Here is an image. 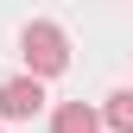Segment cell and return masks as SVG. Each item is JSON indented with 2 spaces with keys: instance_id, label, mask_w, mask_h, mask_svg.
I'll use <instances>...</instances> for the list:
<instances>
[{
  "instance_id": "obj_2",
  "label": "cell",
  "mask_w": 133,
  "mask_h": 133,
  "mask_svg": "<svg viewBox=\"0 0 133 133\" xmlns=\"http://www.w3.org/2000/svg\"><path fill=\"white\" fill-rule=\"evenodd\" d=\"M44 108V82L38 76H6L0 82V121H32Z\"/></svg>"
},
{
  "instance_id": "obj_1",
  "label": "cell",
  "mask_w": 133,
  "mask_h": 133,
  "mask_svg": "<svg viewBox=\"0 0 133 133\" xmlns=\"http://www.w3.org/2000/svg\"><path fill=\"white\" fill-rule=\"evenodd\" d=\"M19 51H25V70L38 76V82L70 70V38H63V25H51V19H32L19 32Z\"/></svg>"
},
{
  "instance_id": "obj_5",
  "label": "cell",
  "mask_w": 133,
  "mask_h": 133,
  "mask_svg": "<svg viewBox=\"0 0 133 133\" xmlns=\"http://www.w3.org/2000/svg\"><path fill=\"white\" fill-rule=\"evenodd\" d=\"M0 133H6V127H0Z\"/></svg>"
},
{
  "instance_id": "obj_3",
  "label": "cell",
  "mask_w": 133,
  "mask_h": 133,
  "mask_svg": "<svg viewBox=\"0 0 133 133\" xmlns=\"http://www.w3.org/2000/svg\"><path fill=\"white\" fill-rule=\"evenodd\" d=\"M51 133H102V114L82 108V102H63V108L51 114Z\"/></svg>"
},
{
  "instance_id": "obj_4",
  "label": "cell",
  "mask_w": 133,
  "mask_h": 133,
  "mask_svg": "<svg viewBox=\"0 0 133 133\" xmlns=\"http://www.w3.org/2000/svg\"><path fill=\"white\" fill-rule=\"evenodd\" d=\"M102 121H108L114 133H133V89H121V95H108V108H102Z\"/></svg>"
}]
</instances>
